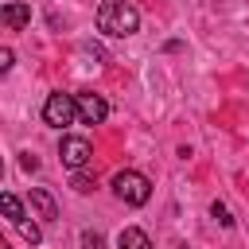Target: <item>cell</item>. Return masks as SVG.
Instances as JSON below:
<instances>
[{
  "instance_id": "1",
  "label": "cell",
  "mask_w": 249,
  "mask_h": 249,
  "mask_svg": "<svg viewBox=\"0 0 249 249\" xmlns=\"http://www.w3.org/2000/svg\"><path fill=\"white\" fill-rule=\"evenodd\" d=\"M97 31L113 35V39L136 35L140 31V12L128 0H101V8H97Z\"/></svg>"
},
{
  "instance_id": "2",
  "label": "cell",
  "mask_w": 249,
  "mask_h": 249,
  "mask_svg": "<svg viewBox=\"0 0 249 249\" xmlns=\"http://www.w3.org/2000/svg\"><path fill=\"white\" fill-rule=\"evenodd\" d=\"M113 195H117L121 202H128V206H144V202L152 198V183H148V175H144V171L124 167V171H117V175H113Z\"/></svg>"
},
{
  "instance_id": "3",
  "label": "cell",
  "mask_w": 249,
  "mask_h": 249,
  "mask_svg": "<svg viewBox=\"0 0 249 249\" xmlns=\"http://www.w3.org/2000/svg\"><path fill=\"white\" fill-rule=\"evenodd\" d=\"M43 121H47L51 128H66V124H74V121H82V117H78V97H74V93H47V101H43Z\"/></svg>"
},
{
  "instance_id": "4",
  "label": "cell",
  "mask_w": 249,
  "mask_h": 249,
  "mask_svg": "<svg viewBox=\"0 0 249 249\" xmlns=\"http://www.w3.org/2000/svg\"><path fill=\"white\" fill-rule=\"evenodd\" d=\"M58 160H62L70 171H82V167L93 160V148H89L86 136H62V144H58Z\"/></svg>"
},
{
  "instance_id": "5",
  "label": "cell",
  "mask_w": 249,
  "mask_h": 249,
  "mask_svg": "<svg viewBox=\"0 0 249 249\" xmlns=\"http://www.w3.org/2000/svg\"><path fill=\"white\" fill-rule=\"evenodd\" d=\"M74 97H78V117H82V124H101V121L109 117V105H105L101 93L82 89V93H74Z\"/></svg>"
},
{
  "instance_id": "6",
  "label": "cell",
  "mask_w": 249,
  "mask_h": 249,
  "mask_svg": "<svg viewBox=\"0 0 249 249\" xmlns=\"http://www.w3.org/2000/svg\"><path fill=\"white\" fill-rule=\"evenodd\" d=\"M0 19H4V27H12V31H23V27L31 23V8H27L23 0H8V4L0 8Z\"/></svg>"
},
{
  "instance_id": "7",
  "label": "cell",
  "mask_w": 249,
  "mask_h": 249,
  "mask_svg": "<svg viewBox=\"0 0 249 249\" xmlns=\"http://www.w3.org/2000/svg\"><path fill=\"white\" fill-rule=\"evenodd\" d=\"M27 198H31V210H35L43 222H54V218H58V206H54V198H51L43 187H31V195H27Z\"/></svg>"
},
{
  "instance_id": "8",
  "label": "cell",
  "mask_w": 249,
  "mask_h": 249,
  "mask_svg": "<svg viewBox=\"0 0 249 249\" xmlns=\"http://www.w3.org/2000/svg\"><path fill=\"white\" fill-rule=\"evenodd\" d=\"M117 249H152V241H148V233L140 226H124L117 233Z\"/></svg>"
},
{
  "instance_id": "9",
  "label": "cell",
  "mask_w": 249,
  "mask_h": 249,
  "mask_svg": "<svg viewBox=\"0 0 249 249\" xmlns=\"http://www.w3.org/2000/svg\"><path fill=\"white\" fill-rule=\"evenodd\" d=\"M0 202H4V214H8V222H12V226H19V222L27 218V214H23V202H19L12 191H4V195H0Z\"/></svg>"
},
{
  "instance_id": "10",
  "label": "cell",
  "mask_w": 249,
  "mask_h": 249,
  "mask_svg": "<svg viewBox=\"0 0 249 249\" xmlns=\"http://www.w3.org/2000/svg\"><path fill=\"white\" fill-rule=\"evenodd\" d=\"M16 230H19V233H23V237H27V241H31V245H39V241H43V230H39V226H35V222H27V218H23V222H19V226H16Z\"/></svg>"
},
{
  "instance_id": "11",
  "label": "cell",
  "mask_w": 249,
  "mask_h": 249,
  "mask_svg": "<svg viewBox=\"0 0 249 249\" xmlns=\"http://www.w3.org/2000/svg\"><path fill=\"white\" fill-rule=\"evenodd\" d=\"M93 187H97V179H89L86 171H74V191H78V195H89Z\"/></svg>"
},
{
  "instance_id": "12",
  "label": "cell",
  "mask_w": 249,
  "mask_h": 249,
  "mask_svg": "<svg viewBox=\"0 0 249 249\" xmlns=\"http://www.w3.org/2000/svg\"><path fill=\"white\" fill-rule=\"evenodd\" d=\"M210 218H214V222H218V226H226V230H230V226H233V218H230V210H226V206H222V202H210Z\"/></svg>"
},
{
  "instance_id": "13",
  "label": "cell",
  "mask_w": 249,
  "mask_h": 249,
  "mask_svg": "<svg viewBox=\"0 0 249 249\" xmlns=\"http://www.w3.org/2000/svg\"><path fill=\"white\" fill-rule=\"evenodd\" d=\"M82 249H105V237H101L97 230H86V233H82Z\"/></svg>"
},
{
  "instance_id": "14",
  "label": "cell",
  "mask_w": 249,
  "mask_h": 249,
  "mask_svg": "<svg viewBox=\"0 0 249 249\" xmlns=\"http://www.w3.org/2000/svg\"><path fill=\"white\" fill-rule=\"evenodd\" d=\"M8 70H12V47L0 51V74H8Z\"/></svg>"
},
{
  "instance_id": "15",
  "label": "cell",
  "mask_w": 249,
  "mask_h": 249,
  "mask_svg": "<svg viewBox=\"0 0 249 249\" xmlns=\"http://www.w3.org/2000/svg\"><path fill=\"white\" fill-rule=\"evenodd\" d=\"M19 163H23V167H27V171H35V167H39V160H35V156H31V152H23V156H19Z\"/></svg>"
},
{
  "instance_id": "16",
  "label": "cell",
  "mask_w": 249,
  "mask_h": 249,
  "mask_svg": "<svg viewBox=\"0 0 249 249\" xmlns=\"http://www.w3.org/2000/svg\"><path fill=\"white\" fill-rule=\"evenodd\" d=\"M4 249H8V245H4Z\"/></svg>"
}]
</instances>
